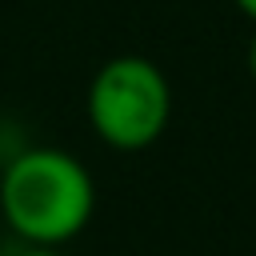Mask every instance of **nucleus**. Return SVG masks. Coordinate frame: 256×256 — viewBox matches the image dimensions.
Listing matches in <instances>:
<instances>
[{"mask_svg": "<svg viewBox=\"0 0 256 256\" xmlns=\"http://www.w3.org/2000/svg\"><path fill=\"white\" fill-rule=\"evenodd\" d=\"M92 204L96 192L88 168L60 148H28L4 168L0 216L40 248L72 240L88 224Z\"/></svg>", "mask_w": 256, "mask_h": 256, "instance_id": "nucleus-1", "label": "nucleus"}, {"mask_svg": "<svg viewBox=\"0 0 256 256\" xmlns=\"http://www.w3.org/2000/svg\"><path fill=\"white\" fill-rule=\"evenodd\" d=\"M236 8H240L244 16H252V20H256V0H236Z\"/></svg>", "mask_w": 256, "mask_h": 256, "instance_id": "nucleus-3", "label": "nucleus"}, {"mask_svg": "<svg viewBox=\"0 0 256 256\" xmlns=\"http://www.w3.org/2000/svg\"><path fill=\"white\" fill-rule=\"evenodd\" d=\"M20 256H56L52 248H28V252H20Z\"/></svg>", "mask_w": 256, "mask_h": 256, "instance_id": "nucleus-5", "label": "nucleus"}, {"mask_svg": "<svg viewBox=\"0 0 256 256\" xmlns=\"http://www.w3.org/2000/svg\"><path fill=\"white\" fill-rule=\"evenodd\" d=\"M248 68H252V80H256V36H252V44H248Z\"/></svg>", "mask_w": 256, "mask_h": 256, "instance_id": "nucleus-4", "label": "nucleus"}, {"mask_svg": "<svg viewBox=\"0 0 256 256\" xmlns=\"http://www.w3.org/2000/svg\"><path fill=\"white\" fill-rule=\"evenodd\" d=\"M172 116V92L164 72L148 56H112L100 64L88 88V120L112 148H148Z\"/></svg>", "mask_w": 256, "mask_h": 256, "instance_id": "nucleus-2", "label": "nucleus"}]
</instances>
